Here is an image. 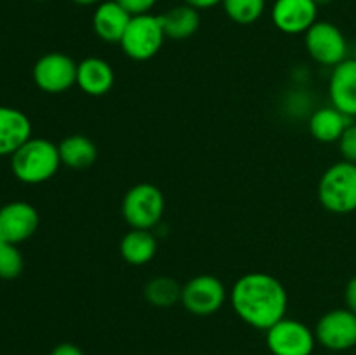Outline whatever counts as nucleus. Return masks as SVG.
Segmentation results:
<instances>
[{"label":"nucleus","mask_w":356,"mask_h":355,"mask_svg":"<svg viewBox=\"0 0 356 355\" xmlns=\"http://www.w3.org/2000/svg\"><path fill=\"white\" fill-rule=\"evenodd\" d=\"M229 301L247 326L268 331L287 313L289 294L284 284L271 274L250 271L233 284Z\"/></svg>","instance_id":"1"},{"label":"nucleus","mask_w":356,"mask_h":355,"mask_svg":"<svg viewBox=\"0 0 356 355\" xmlns=\"http://www.w3.org/2000/svg\"><path fill=\"white\" fill-rule=\"evenodd\" d=\"M58 145L45 138L31 136L17 152L10 155V169L17 181L26 184H40L54 178L61 167Z\"/></svg>","instance_id":"2"},{"label":"nucleus","mask_w":356,"mask_h":355,"mask_svg":"<svg viewBox=\"0 0 356 355\" xmlns=\"http://www.w3.org/2000/svg\"><path fill=\"white\" fill-rule=\"evenodd\" d=\"M318 200L336 214L356 211V164L348 160L332 164L320 178Z\"/></svg>","instance_id":"3"},{"label":"nucleus","mask_w":356,"mask_h":355,"mask_svg":"<svg viewBox=\"0 0 356 355\" xmlns=\"http://www.w3.org/2000/svg\"><path fill=\"white\" fill-rule=\"evenodd\" d=\"M165 197L152 183H138L129 188L122 200V214L131 228L153 230L163 218Z\"/></svg>","instance_id":"4"},{"label":"nucleus","mask_w":356,"mask_h":355,"mask_svg":"<svg viewBox=\"0 0 356 355\" xmlns=\"http://www.w3.org/2000/svg\"><path fill=\"white\" fill-rule=\"evenodd\" d=\"M165 38L160 16L152 13L139 14L132 16L120 40V47L127 58L134 61H148L159 54Z\"/></svg>","instance_id":"5"},{"label":"nucleus","mask_w":356,"mask_h":355,"mask_svg":"<svg viewBox=\"0 0 356 355\" xmlns=\"http://www.w3.org/2000/svg\"><path fill=\"white\" fill-rule=\"evenodd\" d=\"M228 298L221 278L211 274H200L183 285L181 305L197 317H209L218 312Z\"/></svg>","instance_id":"6"},{"label":"nucleus","mask_w":356,"mask_h":355,"mask_svg":"<svg viewBox=\"0 0 356 355\" xmlns=\"http://www.w3.org/2000/svg\"><path fill=\"white\" fill-rule=\"evenodd\" d=\"M266 345L273 355H312L316 336L301 320L284 317L266 331Z\"/></svg>","instance_id":"7"},{"label":"nucleus","mask_w":356,"mask_h":355,"mask_svg":"<svg viewBox=\"0 0 356 355\" xmlns=\"http://www.w3.org/2000/svg\"><path fill=\"white\" fill-rule=\"evenodd\" d=\"M76 66L65 52H47L33 66V82L47 94H61L76 86Z\"/></svg>","instance_id":"8"},{"label":"nucleus","mask_w":356,"mask_h":355,"mask_svg":"<svg viewBox=\"0 0 356 355\" xmlns=\"http://www.w3.org/2000/svg\"><path fill=\"white\" fill-rule=\"evenodd\" d=\"M308 54L323 66H337L348 54V42L343 31L329 21H316L305 33Z\"/></svg>","instance_id":"9"},{"label":"nucleus","mask_w":356,"mask_h":355,"mask_svg":"<svg viewBox=\"0 0 356 355\" xmlns=\"http://www.w3.org/2000/svg\"><path fill=\"white\" fill-rule=\"evenodd\" d=\"M316 343L332 352H344L356 347V313L348 308H336L323 313L315 327Z\"/></svg>","instance_id":"10"},{"label":"nucleus","mask_w":356,"mask_h":355,"mask_svg":"<svg viewBox=\"0 0 356 355\" xmlns=\"http://www.w3.org/2000/svg\"><path fill=\"white\" fill-rule=\"evenodd\" d=\"M38 223V212L30 202H9L0 207V239L17 246L33 237Z\"/></svg>","instance_id":"11"},{"label":"nucleus","mask_w":356,"mask_h":355,"mask_svg":"<svg viewBox=\"0 0 356 355\" xmlns=\"http://www.w3.org/2000/svg\"><path fill=\"white\" fill-rule=\"evenodd\" d=\"M318 16V6L313 0H277L271 7V21L287 35L306 33Z\"/></svg>","instance_id":"12"},{"label":"nucleus","mask_w":356,"mask_h":355,"mask_svg":"<svg viewBox=\"0 0 356 355\" xmlns=\"http://www.w3.org/2000/svg\"><path fill=\"white\" fill-rule=\"evenodd\" d=\"M329 96L332 106L348 117H356V58L344 59L334 66L329 80Z\"/></svg>","instance_id":"13"},{"label":"nucleus","mask_w":356,"mask_h":355,"mask_svg":"<svg viewBox=\"0 0 356 355\" xmlns=\"http://www.w3.org/2000/svg\"><path fill=\"white\" fill-rule=\"evenodd\" d=\"M131 19L132 14L127 13L117 0H104L97 3L92 14L94 33L106 44H120Z\"/></svg>","instance_id":"14"},{"label":"nucleus","mask_w":356,"mask_h":355,"mask_svg":"<svg viewBox=\"0 0 356 355\" xmlns=\"http://www.w3.org/2000/svg\"><path fill=\"white\" fill-rule=\"evenodd\" d=\"M31 138L26 113L13 106H0V157L13 155Z\"/></svg>","instance_id":"15"},{"label":"nucleus","mask_w":356,"mask_h":355,"mask_svg":"<svg viewBox=\"0 0 356 355\" xmlns=\"http://www.w3.org/2000/svg\"><path fill=\"white\" fill-rule=\"evenodd\" d=\"M115 84V72L108 61L101 58L82 59L76 66V86L89 96H104Z\"/></svg>","instance_id":"16"},{"label":"nucleus","mask_w":356,"mask_h":355,"mask_svg":"<svg viewBox=\"0 0 356 355\" xmlns=\"http://www.w3.org/2000/svg\"><path fill=\"white\" fill-rule=\"evenodd\" d=\"M351 124V117L344 115L336 106H323L313 111L309 117V134L320 143H336Z\"/></svg>","instance_id":"17"},{"label":"nucleus","mask_w":356,"mask_h":355,"mask_svg":"<svg viewBox=\"0 0 356 355\" xmlns=\"http://www.w3.org/2000/svg\"><path fill=\"white\" fill-rule=\"evenodd\" d=\"M162 21V28L165 37L170 40H186L193 37L200 28V14L198 9L181 3V6L170 7L163 14H159Z\"/></svg>","instance_id":"18"},{"label":"nucleus","mask_w":356,"mask_h":355,"mask_svg":"<svg viewBox=\"0 0 356 355\" xmlns=\"http://www.w3.org/2000/svg\"><path fill=\"white\" fill-rule=\"evenodd\" d=\"M159 244L152 230L131 228L120 240V254L129 265L143 267L155 258Z\"/></svg>","instance_id":"19"},{"label":"nucleus","mask_w":356,"mask_h":355,"mask_svg":"<svg viewBox=\"0 0 356 355\" xmlns=\"http://www.w3.org/2000/svg\"><path fill=\"white\" fill-rule=\"evenodd\" d=\"M63 166L70 169H87L97 159V148L90 138L83 134H72L58 145Z\"/></svg>","instance_id":"20"},{"label":"nucleus","mask_w":356,"mask_h":355,"mask_svg":"<svg viewBox=\"0 0 356 355\" xmlns=\"http://www.w3.org/2000/svg\"><path fill=\"white\" fill-rule=\"evenodd\" d=\"M181 292H183V285L176 278L165 277V275L152 278L145 285L146 301L153 306H159V308H169V306L179 303Z\"/></svg>","instance_id":"21"},{"label":"nucleus","mask_w":356,"mask_h":355,"mask_svg":"<svg viewBox=\"0 0 356 355\" xmlns=\"http://www.w3.org/2000/svg\"><path fill=\"white\" fill-rule=\"evenodd\" d=\"M225 13L233 23L252 24L263 16L266 0H222Z\"/></svg>","instance_id":"22"},{"label":"nucleus","mask_w":356,"mask_h":355,"mask_svg":"<svg viewBox=\"0 0 356 355\" xmlns=\"http://www.w3.org/2000/svg\"><path fill=\"white\" fill-rule=\"evenodd\" d=\"M24 267L23 254L17 249L16 244L0 240V278L14 281L21 275Z\"/></svg>","instance_id":"23"},{"label":"nucleus","mask_w":356,"mask_h":355,"mask_svg":"<svg viewBox=\"0 0 356 355\" xmlns=\"http://www.w3.org/2000/svg\"><path fill=\"white\" fill-rule=\"evenodd\" d=\"M337 143H339V152L343 155V160L356 164V124L351 122Z\"/></svg>","instance_id":"24"},{"label":"nucleus","mask_w":356,"mask_h":355,"mask_svg":"<svg viewBox=\"0 0 356 355\" xmlns=\"http://www.w3.org/2000/svg\"><path fill=\"white\" fill-rule=\"evenodd\" d=\"M117 2L132 16H139V14H148L159 0H117Z\"/></svg>","instance_id":"25"},{"label":"nucleus","mask_w":356,"mask_h":355,"mask_svg":"<svg viewBox=\"0 0 356 355\" xmlns=\"http://www.w3.org/2000/svg\"><path fill=\"white\" fill-rule=\"evenodd\" d=\"M344 301H346V308L356 313V275L350 278L344 289Z\"/></svg>","instance_id":"26"},{"label":"nucleus","mask_w":356,"mask_h":355,"mask_svg":"<svg viewBox=\"0 0 356 355\" xmlns=\"http://www.w3.org/2000/svg\"><path fill=\"white\" fill-rule=\"evenodd\" d=\"M51 355H86L80 347L75 343H59L52 348Z\"/></svg>","instance_id":"27"},{"label":"nucleus","mask_w":356,"mask_h":355,"mask_svg":"<svg viewBox=\"0 0 356 355\" xmlns=\"http://www.w3.org/2000/svg\"><path fill=\"white\" fill-rule=\"evenodd\" d=\"M222 0H184V3L195 7V9H211V7H216L218 3H221Z\"/></svg>","instance_id":"28"},{"label":"nucleus","mask_w":356,"mask_h":355,"mask_svg":"<svg viewBox=\"0 0 356 355\" xmlns=\"http://www.w3.org/2000/svg\"><path fill=\"white\" fill-rule=\"evenodd\" d=\"M72 2L76 3V6L87 7V6H96V3H99L101 0H72Z\"/></svg>","instance_id":"29"},{"label":"nucleus","mask_w":356,"mask_h":355,"mask_svg":"<svg viewBox=\"0 0 356 355\" xmlns=\"http://www.w3.org/2000/svg\"><path fill=\"white\" fill-rule=\"evenodd\" d=\"M313 2H315L316 3V6H327V3H330V2H332V0H313Z\"/></svg>","instance_id":"30"},{"label":"nucleus","mask_w":356,"mask_h":355,"mask_svg":"<svg viewBox=\"0 0 356 355\" xmlns=\"http://www.w3.org/2000/svg\"><path fill=\"white\" fill-rule=\"evenodd\" d=\"M37 2H45V0H37Z\"/></svg>","instance_id":"31"},{"label":"nucleus","mask_w":356,"mask_h":355,"mask_svg":"<svg viewBox=\"0 0 356 355\" xmlns=\"http://www.w3.org/2000/svg\"><path fill=\"white\" fill-rule=\"evenodd\" d=\"M355 58H356V49H355Z\"/></svg>","instance_id":"32"}]
</instances>
